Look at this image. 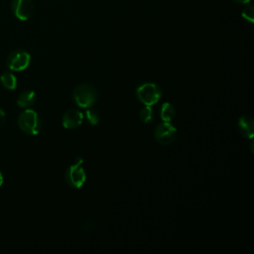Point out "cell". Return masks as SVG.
Returning <instances> with one entry per match:
<instances>
[{"mask_svg":"<svg viewBox=\"0 0 254 254\" xmlns=\"http://www.w3.org/2000/svg\"><path fill=\"white\" fill-rule=\"evenodd\" d=\"M84 116L86 117L88 122L90 124H92V125H98L100 123V120H101L100 113L97 110H95V109H91L89 107Z\"/></svg>","mask_w":254,"mask_h":254,"instance_id":"14","label":"cell"},{"mask_svg":"<svg viewBox=\"0 0 254 254\" xmlns=\"http://www.w3.org/2000/svg\"><path fill=\"white\" fill-rule=\"evenodd\" d=\"M2 184H3V175H2L1 171H0V187L2 186Z\"/></svg>","mask_w":254,"mask_h":254,"instance_id":"18","label":"cell"},{"mask_svg":"<svg viewBox=\"0 0 254 254\" xmlns=\"http://www.w3.org/2000/svg\"><path fill=\"white\" fill-rule=\"evenodd\" d=\"M83 158L79 157L77 161L73 165H71L66 172L67 183L75 189H81L85 185L87 180V174L83 167Z\"/></svg>","mask_w":254,"mask_h":254,"instance_id":"4","label":"cell"},{"mask_svg":"<svg viewBox=\"0 0 254 254\" xmlns=\"http://www.w3.org/2000/svg\"><path fill=\"white\" fill-rule=\"evenodd\" d=\"M31 63V56L24 50H15L7 58V68L13 72L26 70Z\"/></svg>","mask_w":254,"mask_h":254,"instance_id":"5","label":"cell"},{"mask_svg":"<svg viewBox=\"0 0 254 254\" xmlns=\"http://www.w3.org/2000/svg\"><path fill=\"white\" fill-rule=\"evenodd\" d=\"M162 96L160 88L153 83H145L136 89V97L145 105L152 106L156 104Z\"/></svg>","mask_w":254,"mask_h":254,"instance_id":"3","label":"cell"},{"mask_svg":"<svg viewBox=\"0 0 254 254\" xmlns=\"http://www.w3.org/2000/svg\"><path fill=\"white\" fill-rule=\"evenodd\" d=\"M177 135V129L174 125H172L170 122H165L163 121L160 123L154 132V136L157 140L162 145H169L171 144Z\"/></svg>","mask_w":254,"mask_h":254,"instance_id":"6","label":"cell"},{"mask_svg":"<svg viewBox=\"0 0 254 254\" xmlns=\"http://www.w3.org/2000/svg\"><path fill=\"white\" fill-rule=\"evenodd\" d=\"M36 102V95L33 91H24L17 100V104L22 108L31 107Z\"/></svg>","mask_w":254,"mask_h":254,"instance_id":"10","label":"cell"},{"mask_svg":"<svg viewBox=\"0 0 254 254\" xmlns=\"http://www.w3.org/2000/svg\"><path fill=\"white\" fill-rule=\"evenodd\" d=\"M242 17L244 18V20H246L250 23L254 22V7H253V5L249 4L243 9Z\"/></svg>","mask_w":254,"mask_h":254,"instance_id":"15","label":"cell"},{"mask_svg":"<svg viewBox=\"0 0 254 254\" xmlns=\"http://www.w3.org/2000/svg\"><path fill=\"white\" fill-rule=\"evenodd\" d=\"M237 127L241 135L246 138L252 139L254 135V122L253 118L249 115H243L238 119Z\"/></svg>","mask_w":254,"mask_h":254,"instance_id":"9","label":"cell"},{"mask_svg":"<svg viewBox=\"0 0 254 254\" xmlns=\"http://www.w3.org/2000/svg\"><path fill=\"white\" fill-rule=\"evenodd\" d=\"M176 115V108L170 102H164L160 108L161 119L165 122H171Z\"/></svg>","mask_w":254,"mask_h":254,"instance_id":"11","label":"cell"},{"mask_svg":"<svg viewBox=\"0 0 254 254\" xmlns=\"http://www.w3.org/2000/svg\"><path fill=\"white\" fill-rule=\"evenodd\" d=\"M233 1L239 4H247L250 2V0H233Z\"/></svg>","mask_w":254,"mask_h":254,"instance_id":"17","label":"cell"},{"mask_svg":"<svg viewBox=\"0 0 254 254\" xmlns=\"http://www.w3.org/2000/svg\"><path fill=\"white\" fill-rule=\"evenodd\" d=\"M139 118L143 123H149L155 118V111L152 108V106L145 105L140 112H139Z\"/></svg>","mask_w":254,"mask_h":254,"instance_id":"13","label":"cell"},{"mask_svg":"<svg viewBox=\"0 0 254 254\" xmlns=\"http://www.w3.org/2000/svg\"><path fill=\"white\" fill-rule=\"evenodd\" d=\"M73 99L80 107L89 108L96 103L98 91L91 84H82L74 90Z\"/></svg>","mask_w":254,"mask_h":254,"instance_id":"1","label":"cell"},{"mask_svg":"<svg viewBox=\"0 0 254 254\" xmlns=\"http://www.w3.org/2000/svg\"><path fill=\"white\" fill-rule=\"evenodd\" d=\"M11 9L16 18L21 21H26L32 16L34 5L31 0H12Z\"/></svg>","mask_w":254,"mask_h":254,"instance_id":"7","label":"cell"},{"mask_svg":"<svg viewBox=\"0 0 254 254\" xmlns=\"http://www.w3.org/2000/svg\"><path fill=\"white\" fill-rule=\"evenodd\" d=\"M19 128L28 135H37L41 130V120L38 113L27 108L18 117Z\"/></svg>","mask_w":254,"mask_h":254,"instance_id":"2","label":"cell"},{"mask_svg":"<svg viewBox=\"0 0 254 254\" xmlns=\"http://www.w3.org/2000/svg\"><path fill=\"white\" fill-rule=\"evenodd\" d=\"M84 119H85V116L80 110L70 109L64 114L62 124L66 129H75L80 125H82V123L84 122Z\"/></svg>","mask_w":254,"mask_h":254,"instance_id":"8","label":"cell"},{"mask_svg":"<svg viewBox=\"0 0 254 254\" xmlns=\"http://www.w3.org/2000/svg\"><path fill=\"white\" fill-rule=\"evenodd\" d=\"M0 82H1V85L5 89H7L9 91H13L17 87V79L10 72H4L1 75V77H0Z\"/></svg>","mask_w":254,"mask_h":254,"instance_id":"12","label":"cell"},{"mask_svg":"<svg viewBox=\"0 0 254 254\" xmlns=\"http://www.w3.org/2000/svg\"><path fill=\"white\" fill-rule=\"evenodd\" d=\"M5 120H6V114L1 108H0V128L4 125Z\"/></svg>","mask_w":254,"mask_h":254,"instance_id":"16","label":"cell"}]
</instances>
